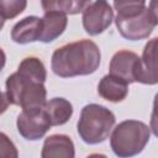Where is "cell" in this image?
Wrapping results in <instances>:
<instances>
[{"instance_id":"obj_8","label":"cell","mask_w":158,"mask_h":158,"mask_svg":"<svg viewBox=\"0 0 158 158\" xmlns=\"http://www.w3.org/2000/svg\"><path fill=\"white\" fill-rule=\"evenodd\" d=\"M141 57L135 52L122 49L116 52L110 60V74L123 79L126 83H136Z\"/></svg>"},{"instance_id":"obj_11","label":"cell","mask_w":158,"mask_h":158,"mask_svg":"<svg viewBox=\"0 0 158 158\" xmlns=\"http://www.w3.org/2000/svg\"><path fill=\"white\" fill-rule=\"evenodd\" d=\"M41 25L40 42L51 43L57 40L67 28L68 19L67 15L59 11H48L44 12Z\"/></svg>"},{"instance_id":"obj_3","label":"cell","mask_w":158,"mask_h":158,"mask_svg":"<svg viewBox=\"0 0 158 158\" xmlns=\"http://www.w3.org/2000/svg\"><path fill=\"white\" fill-rule=\"evenodd\" d=\"M116 118L111 110L99 104H88L81 109L77 123V131L83 142L98 144L111 133Z\"/></svg>"},{"instance_id":"obj_19","label":"cell","mask_w":158,"mask_h":158,"mask_svg":"<svg viewBox=\"0 0 158 158\" xmlns=\"http://www.w3.org/2000/svg\"><path fill=\"white\" fill-rule=\"evenodd\" d=\"M148 9H149L151 14L153 15L156 22L158 23V0H151V1H149V7H148Z\"/></svg>"},{"instance_id":"obj_14","label":"cell","mask_w":158,"mask_h":158,"mask_svg":"<svg viewBox=\"0 0 158 158\" xmlns=\"http://www.w3.org/2000/svg\"><path fill=\"white\" fill-rule=\"evenodd\" d=\"M44 110L52 126H62L69 121L73 115V105L64 98H53L46 102Z\"/></svg>"},{"instance_id":"obj_7","label":"cell","mask_w":158,"mask_h":158,"mask_svg":"<svg viewBox=\"0 0 158 158\" xmlns=\"http://www.w3.org/2000/svg\"><path fill=\"white\" fill-rule=\"evenodd\" d=\"M114 20V10L106 0H95L81 15L83 27L90 36L102 33Z\"/></svg>"},{"instance_id":"obj_1","label":"cell","mask_w":158,"mask_h":158,"mask_svg":"<svg viewBox=\"0 0 158 158\" xmlns=\"http://www.w3.org/2000/svg\"><path fill=\"white\" fill-rule=\"evenodd\" d=\"M100 62L98 44L90 40H80L57 48L52 54L51 68L60 78H73L95 73Z\"/></svg>"},{"instance_id":"obj_15","label":"cell","mask_w":158,"mask_h":158,"mask_svg":"<svg viewBox=\"0 0 158 158\" xmlns=\"http://www.w3.org/2000/svg\"><path fill=\"white\" fill-rule=\"evenodd\" d=\"M91 0H41V5L44 12L59 11L65 15H77L83 12Z\"/></svg>"},{"instance_id":"obj_18","label":"cell","mask_w":158,"mask_h":158,"mask_svg":"<svg viewBox=\"0 0 158 158\" xmlns=\"http://www.w3.org/2000/svg\"><path fill=\"white\" fill-rule=\"evenodd\" d=\"M149 128L153 132V135L158 137V93L156 94L154 101H153V110L149 120Z\"/></svg>"},{"instance_id":"obj_2","label":"cell","mask_w":158,"mask_h":158,"mask_svg":"<svg viewBox=\"0 0 158 158\" xmlns=\"http://www.w3.org/2000/svg\"><path fill=\"white\" fill-rule=\"evenodd\" d=\"M4 98L22 110L44 107L47 102V90L44 83L36 81L19 70L7 77Z\"/></svg>"},{"instance_id":"obj_17","label":"cell","mask_w":158,"mask_h":158,"mask_svg":"<svg viewBox=\"0 0 158 158\" xmlns=\"http://www.w3.org/2000/svg\"><path fill=\"white\" fill-rule=\"evenodd\" d=\"M117 15H133L146 9V0H114Z\"/></svg>"},{"instance_id":"obj_5","label":"cell","mask_w":158,"mask_h":158,"mask_svg":"<svg viewBox=\"0 0 158 158\" xmlns=\"http://www.w3.org/2000/svg\"><path fill=\"white\" fill-rule=\"evenodd\" d=\"M115 23L118 33L130 41L147 38L158 25L147 7L133 15H116Z\"/></svg>"},{"instance_id":"obj_4","label":"cell","mask_w":158,"mask_h":158,"mask_svg":"<svg viewBox=\"0 0 158 158\" xmlns=\"http://www.w3.org/2000/svg\"><path fill=\"white\" fill-rule=\"evenodd\" d=\"M151 128L142 121L126 120L120 122L111 132L110 146L117 157H133L147 146Z\"/></svg>"},{"instance_id":"obj_10","label":"cell","mask_w":158,"mask_h":158,"mask_svg":"<svg viewBox=\"0 0 158 158\" xmlns=\"http://www.w3.org/2000/svg\"><path fill=\"white\" fill-rule=\"evenodd\" d=\"M42 19L27 16L16 22L11 30V40L19 44H27L40 41Z\"/></svg>"},{"instance_id":"obj_13","label":"cell","mask_w":158,"mask_h":158,"mask_svg":"<svg viewBox=\"0 0 158 158\" xmlns=\"http://www.w3.org/2000/svg\"><path fill=\"white\" fill-rule=\"evenodd\" d=\"M75 156L74 143L67 135H52L48 136L42 147L41 157L52 158V157H64L73 158Z\"/></svg>"},{"instance_id":"obj_12","label":"cell","mask_w":158,"mask_h":158,"mask_svg":"<svg viewBox=\"0 0 158 158\" xmlns=\"http://www.w3.org/2000/svg\"><path fill=\"white\" fill-rule=\"evenodd\" d=\"M98 93L102 99L107 101L120 102L125 100L128 94V83L109 73L100 79L98 85Z\"/></svg>"},{"instance_id":"obj_9","label":"cell","mask_w":158,"mask_h":158,"mask_svg":"<svg viewBox=\"0 0 158 158\" xmlns=\"http://www.w3.org/2000/svg\"><path fill=\"white\" fill-rule=\"evenodd\" d=\"M137 81L147 85L158 84V37L149 40L143 48Z\"/></svg>"},{"instance_id":"obj_16","label":"cell","mask_w":158,"mask_h":158,"mask_svg":"<svg viewBox=\"0 0 158 158\" xmlns=\"http://www.w3.org/2000/svg\"><path fill=\"white\" fill-rule=\"evenodd\" d=\"M2 21L11 20L22 14L27 6V0H0Z\"/></svg>"},{"instance_id":"obj_6","label":"cell","mask_w":158,"mask_h":158,"mask_svg":"<svg viewBox=\"0 0 158 158\" xmlns=\"http://www.w3.org/2000/svg\"><path fill=\"white\" fill-rule=\"evenodd\" d=\"M19 133L27 141H37L42 138L51 128V120L44 107L22 110L16 120Z\"/></svg>"}]
</instances>
